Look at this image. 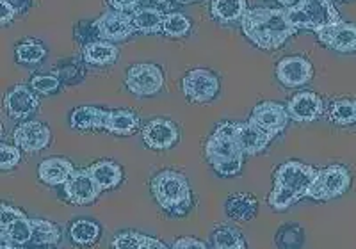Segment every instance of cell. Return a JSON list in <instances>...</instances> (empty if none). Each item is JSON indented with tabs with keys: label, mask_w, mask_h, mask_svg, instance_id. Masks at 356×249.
<instances>
[{
	"label": "cell",
	"mask_w": 356,
	"mask_h": 249,
	"mask_svg": "<svg viewBox=\"0 0 356 249\" xmlns=\"http://www.w3.org/2000/svg\"><path fill=\"white\" fill-rule=\"evenodd\" d=\"M241 25L244 36L262 50H276L284 47L285 41L296 33V29L287 20V9H248Z\"/></svg>",
	"instance_id": "1"
},
{
	"label": "cell",
	"mask_w": 356,
	"mask_h": 249,
	"mask_svg": "<svg viewBox=\"0 0 356 249\" xmlns=\"http://www.w3.org/2000/svg\"><path fill=\"white\" fill-rule=\"evenodd\" d=\"M319 169L300 161H289L280 166L273 177V191L267 203L273 210L284 212L289 207L307 196L312 182L316 180Z\"/></svg>",
	"instance_id": "2"
},
{
	"label": "cell",
	"mask_w": 356,
	"mask_h": 249,
	"mask_svg": "<svg viewBox=\"0 0 356 249\" xmlns=\"http://www.w3.org/2000/svg\"><path fill=\"white\" fill-rule=\"evenodd\" d=\"M205 159L221 177H235L241 173L244 152L235 136V123L225 121L218 124V129L207 139Z\"/></svg>",
	"instance_id": "3"
},
{
	"label": "cell",
	"mask_w": 356,
	"mask_h": 249,
	"mask_svg": "<svg viewBox=\"0 0 356 249\" xmlns=\"http://www.w3.org/2000/svg\"><path fill=\"white\" fill-rule=\"evenodd\" d=\"M152 193L159 207L170 216H186L193 203L187 178L173 169H164L152 180Z\"/></svg>",
	"instance_id": "4"
},
{
	"label": "cell",
	"mask_w": 356,
	"mask_h": 249,
	"mask_svg": "<svg viewBox=\"0 0 356 249\" xmlns=\"http://www.w3.org/2000/svg\"><path fill=\"white\" fill-rule=\"evenodd\" d=\"M287 20L296 31L307 29L319 33L323 29L337 24L340 17L332 0H300L287 8Z\"/></svg>",
	"instance_id": "5"
},
{
	"label": "cell",
	"mask_w": 356,
	"mask_h": 249,
	"mask_svg": "<svg viewBox=\"0 0 356 249\" xmlns=\"http://www.w3.org/2000/svg\"><path fill=\"white\" fill-rule=\"evenodd\" d=\"M349 185H351V175L344 166H328L317 171V177L312 182L307 198L316 201H330L342 196L349 189Z\"/></svg>",
	"instance_id": "6"
},
{
	"label": "cell",
	"mask_w": 356,
	"mask_h": 249,
	"mask_svg": "<svg viewBox=\"0 0 356 249\" xmlns=\"http://www.w3.org/2000/svg\"><path fill=\"white\" fill-rule=\"evenodd\" d=\"M127 89L136 97H152L157 95L164 86V73L157 65L141 63L130 66L125 79Z\"/></svg>",
	"instance_id": "7"
},
{
	"label": "cell",
	"mask_w": 356,
	"mask_h": 249,
	"mask_svg": "<svg viewBox=\"0 0 356 249\" xmlns=\"http://www.w3.org/2000/svg\"><path fill=\"white\" fill-rule=\"evenodd\" d=\"M182 91L189 102L207 104L216 98L219 91V79L205 68L191 70L182 81Z\"/></svg>",
	"instance_id": "8"
},
{
	"label": "cell",
	"mask_w": 356,
	"mask_h": 249,
	"mask_svg": "<svg viewBox=\"0 0 356 249\" xmlns=\"http://www.w3.org/2000/svg\"><path fill=\"white\" fill-rule=\"evenodd\" d=\"M178 139H180V130L168 118H155L148 121L143 129V143L146 148L155 150V152L173 148Z\"/></svg>",
	"instance_id": "9"
},
{
	"label": "cell",
	"mask_w": 356,
	"mask_h": 249,
	"mask_svg": "<svg viewBox=\"0 0 356 249\" xmlns=\"http://www.w3.org/2000/svg\"><path fill=\"white\" fill-rule=\"evenodd\" d=\"M98 38L104 41H122L127 40L136 31L132 25V15L125 11H107L98 20L93 22Z\"/></svg>",
	"instance_id": "10"
},
{
	"label": "cell",
	"mask_w": 356,
	"mask_h": 249,
	"mask_svg": "<svg viewBox=\"0 0 356 249\" xmlns=\"http://www.w3.org/2000/svg\"><path fill=\"white\" fill-rule=\"evenodd\" d=\"M50 139L52 132L41 121H25L13 132V141L25 153L41 152L50 145Z\"/></svg>",
	"instance_id": "11"
},
{
	"label": "cell",
	"mask_w": 356,
	"mask_h": 249,
	"mask_svg": "<svg viewBox=\"0 0 356 249\" xmlns=\"http://www.w3.org/2000/svg\"><path fill=\"white\" fill-rule=\"evenodd\" d=\"M100 193L102 189L89 175L88 169H75L65 184L66 200L73 205H89V203L97 201Z\"/></svg>",
	"instance_id": "12"
},
{
	"label": "cell",
	"mask_w": 356,
	"mask_h": 249,
	"mask_svg": "<svg viewBox=\"0 0 356 249\" xmlns=\"http://www.w3.org/2000/svg\"><path fill=\"white\" fill-rule=\"evenodd\" d=\"M289 120L291 118H289L287 107H284L282 104H276V102H262V104H259L253 109L250 118V121L259 124L260 129L266 130L273 137L278 136L280 132H284Z\"/></svg>",
	"instance_id": "13"
},
{
	"label": "cell",
	"mask_w": 356,
	"mask_h": 249,
	"mask_svg": "<svg viewBox=\"0 0 356 249\" xmlns=\"http://www.w3.org/2000/svg\"><path fill=\"white\" fill-rule=\"evenodd\" d=\"M312 75H314L312 63L301 56L284 57L276 65V79L285 88H300V86H305L307 82L312 81Z\"/></svg>",
	"instance_id": "14"
},
{
	"label": "cell",
	"mask_w": 356,
	"mask_h": 249,
	"mask_svg": "<svg viewBox=\"0 0 356 249\" xmlns=\"http://www.w3.org/2000/svg\"><path fill=\"white\" fill-rule=\"evenodd\" d=\"M321 43L340 54L356 52V25L339 20L317 33Z\"/></svg>",
	"instance_id": "15"
},
{
	"label": "cell",
	"mask_w": 356,
	"mask_h": 249,
	"mask_svg": "<svg viewBox=\"0 0 356 249\" xmlns=\"http://www.w3.org/2000/svg\"><path fill=\"white\" fill-rule=\"evenodd\" d=\"M36 91H31L27 86H15L9 89L4 97V109L9 118L13 120H25L33 113H36V109L40 107V100L36 97Z\"/></svg>",
	"instance_id": "16"
},
{
	"label": "cell",
	"mask_w": 356,
	"mask_h": 249,
	"mask_svg": "<svg viewBox=\"0 0 356 249\" xmlns=\"http://www.w3.org/2000/svg\"><path fill=\"white\" fill-rule=\"evenodd\" d=\"M287 113L292 121L312 123L323 114V100L319 95L312 91H301L289 100Z\"/></svg>",
	"instance_id": "17"
},
{
	"label": "cell",
	"mask_w": 356,
	"mask_h": 249,
	"mask_svg": "<svg viewBox=\"0 0 356 249\" xmlns=\"http://www.w3.org/2000/svg\"><path fill=\"white\" fill-rule=\"evenodd\" d=\"M235 136H237V141H239L244 155H257V153L264 152L273 141V136H269L266 130L260 129L259 124H255L253 121L235 123Z\"/></svg>",
	"instance_id": "18"
},
{
	"label": "cell",
	"mask_w": 356,
	"mask_h": 249,
	"mask_svg": "<svg viewBox=\"0 0 356 249\" xmlns=\"http://www.w3.org/2000/svg\"><path fill=\"white\" fill-rule=\"evenodd\" d=\"M109 111H104L93 105H82V107L73 109L70 114V124L73 130L81 132H97V130H106Z\"/></svg>",
	"instance_id": "19"
},
{
	"label": "cell",
	"mask_w": 356,
	"mask_h": 249,
	"mask_svg": "<svg viewBox=\"0 0 356 249\" xmlns=\"http://www.w3.org/2000/svg\"><path fill=\"white\" fill-rule=\"evenodd\" d=\"M73 171H75V168H73L72 162L63 157L44 159L38 166V177L47 185H65L73 175Z\"/></svg>",
	"instance_id": "20"
},
{
	"label": "cell",
	"mask_w": 356,
	"mask_h": 249,
	"mask_svg": "<svg viewBox=\"0 0 356 249\" xmlns=\"http://www.w3.org/2000/svg\"><path fill=\"white\" fill-rule=\"evenodd\" d=\"M259 203L255 196L250 193H237L230 194L225 201V212L234 221H250L257 216Z\"/></svg>",
	"instance_id": "21"
},
{
	"label": "cell",
	"mask_w": 356,
	"mask_h": 249,
	"mask_svg": "<svg viewBox=\"0 0 356 249\" xmlns=\"http://www.w3.org/2000/svg\"><path fill=\"white\" fill-rule=\"evenodd\" d=\"M88 171L102 191L114 189L123 180L122 166L116 164L114 161H98L89 166Z\"/></svg>",
	"instance_id": "22"
},
{
	"label": "cell",
	"mask_w": 356,
	"mask_h": 249,
	"mask_svg": "<svg viewBox=\"0 0 356 249\" xmlns=\"http://www.w3.org/2000/svg\"><path fill=\"white\" fill-rule=\"evenodd\" d=\"M139 124L141 121L138 114L129 109H116V111H109L106 130L114 136H132L139 129Z\"/></svg>",
	"instance_id": "23"
},
{
	"label": "cell",
	"mask_w": 356,
	"mask_h": 249,
	"mask_svg": "<svg viewBox=\"0 0 356 249\" xmlns=\"http://www.w3.org/2000/svg\"><path fill=\"white\" fill-rule=\"evenodd\" d=\"M118 47L111 41H91L82 50V57L88 65L109 66L118 59Z\"/></svg>",
	"instance_id": "24"
},
{
	"label": "cell",
	"mask_w": 356,
	"mask_h": 249,
	"mask_svg": "<svg viewBox=\"0 0 356 249\" xmlns=\"http://www.w3.org/2000/svg\"><path fill=\"white\" fill-rule=\"evenodd\" d=\"M164 13L154 8H141L132 13V25L138 33L155 34L162 33L164 25Z\"/></svg>",
	"instance_id": "25"
},
{
	"label": "cell",
	"mask_w": 356,
	"mask_h": 249,
	"mask_svg": "<svg viewBox=\"0 0 356 249\" xmlns=\"http://www.w3.org/2000/svg\"><path fill=\"white\" fill-rule=\"evenodd\" d=\"M212 17L222 24L243 20L248 11L246 0H212L211 4Z\"/></svg>",
	"instance_id": "26"
},
{
	"label": "cell",
	"mask_w": 356,
	"mask_h": 249,
	"mask_svg": "<svg viewBox=\"0 0 356 249\" xmlns=\"http://www.w3.org/2000/svg\"><path fill=\"white\" fill-rule=\"evenodd\" d=\"M68 235L75 246H93L100 239V226L91 219H77L70 225Z\"/></svg>",
	"instance_id": "27"
},
{
	"label": "cell",
	"mask_w": 356,
	"mask_h": 249,
	"mask_svg": "<svg viewBox=\"0 0 356 249\" xmlns=\"http://www.w3.org/2000/svg\"><path fill=\"white\" fill-rule=\"evenodd\" d=\"M0 232H2V246H24L33 241V219H29L27 216L20 217Z\"/></svg>",
	"instance_id": "28"
},
{
	"label": "cell",
	"mask_w": 356,
	"mask_h": 249,
	"mask_svg": "<svg viewBox=\"0 0 356 249\" xmlns=\"http://www.w3.org/2000/svg\"><path fill=\"white\" fill-rule=\"evenodd\" d=\"M61 239V230L47 219H33V244L52 246Z\"/></svg>",
	"instance_id": "29"
},
{
	"label": "cell",
	"mask_w": 356,
	"mask_h": 249,
	"mask_svg": "<svg viewBox=\"0 0 356 249\" xmlns=\"http://www.w3.org/2000/svg\"><path fill=\"white\" fill-rule=\"evenodd\" d=\"M328 118L335 124H355L356 123V102L349 98H342L330 105Z\"/></svg>",
	"instance_id": "30"
},
{
	"label": "cell",
	"mask_w": 356,
	"mask_h": 249,
	"mask_svg": "<svg viewBox=\"0 0 356 249\" xmlns=\"http://www.w3.org/2000/svg\"><path fill=\"white\" fill-rule=\"evenodd\" d=\"M212 244H214V249L246 248L239 230L232 228V226H221L219 230H216L212 235Z\"/></svg>",
	"instance_id": "31"
},
{
	"label": "cell",
	"mask_w": 356,
	"mask_h": 249,
	"mask_svg": "<svg viewBox=\"0 0 356 249\" xmlns=\"http://www.w3.org/2000/svg\"><path fill=\"white\" fill-rule=\"evenodd\" d=\"M47 56V49L40 41H24V43L17 45L15 49V57L22 65H36L43 57Z\"/></svg>",
	"instance_id": "32"
},
{
	"label": "cell",
	"mask_w": 356,
	"mask_h": 249,
	"mask_svg": "<svg viewBox=\"0 0 356 249\" xmlns=\"http://www.w3.org/2000/svg\"><path fill=\"white\" fill-rule=\"evenodd\" d=\"M191 31V20L182 13H168L164 17L162 33L168 38H184Z\"/></svg>",
	"instance_id": "33"
},
{
	"label": "cell",
	"mask_w": 356,
	"mask_h": 249,
	"mask_svg": "<svg viewBox=\"0 0 356 249\" xmlns=\"http://www.w3.org/2000/svg\"><path fill=\"white\" fill-rule=\"evenodd\" d=\"M22 161V150L17 145H8V143H0V169L9 171V169L17 168Z\"/></svg>",
	"instance_id": "34"
},
{
	"label": "cell",
	"mask_w": 356,
	"mask_h": 249,
	"mask_svg": "<svg viewBox=\"0 0 356 249\" xmlns=\"http://www.w3.org/2000/svg\"><path fill=\"white\" fill-rule=\"evenodd\" d=\"M59 86H61V81L56 75H34L31 79V88L38 95H52L59 89Z\"/></svg>",
	"instance_id": "35"
},
{
	"label": "cell",
	"mask_w": 356,
	"mask_h": 249,
	"mask_svg": "<svg viewBox=\"0 0 356 249\" xmlns=\"http://www.w3.org/2000/svg\"><path fill=\"white\" fill-rule=\"evenodd\" d=\"M294 239H303V230L296 225L285 226L276 233V246L280 249H292V246L294 249H300V246L294 244Z\"/></svg>",
	"instance_id": "36"
},
{
	"label": "cell",
	"mask_w": 356,
	"mask_h": 249,
	"mask_svg": "<svg viewBox=\"0 0 356 249\" xmlns=\"http://www.w3.org/2000/svg\"><path fill=\"white\" fill-rule=\"evenodd\" d=\"M143 239H145L143 233L132 232V230L118 233L113 241V249H141Z\"/></svg>",
	"instance_id": "37"
},
{
	"label": "cell",
	"mask_w": 356,
	"mask_h": 249,
	"mask_svg": "<svg viewBox=\"0 0 356 249\" xmlns=\"http://www.w3.org/2000/svg\"><path fill=\"white\" fill-rule=\"evenodd\" d=\"M20 217H25V214L20 209H15V207L2 203L0 205V230L8 228L11 223H15Z\"/></svg>",
	"instance_id": "38"
},
{
	"label": "cell",
	"mask_w": 356,
	"mask_h": 249,
	"mask_svg": "<svg viewBox=\"0 0 356 249\" xmlns=\"http://www.w3.org/2000/svg\"><path fill=\"white\" fill-rule=\"evenodd\" d=\"M171 249H209L207 248L205 242L198 241V239H193V237H182L175 241L173 248Z\"/></svg>",
	"instance_id": "39"
},
{
	"label": "cell",
	"mask_w": 356,
	"mask_h": 249,
	"mask_svg": "<svg viewBox=\"0 0 356 249\" xmlns=\"http://www.w3.org/2000/svg\"><path fill=\"white\" fill-rule=\"evenodd\" d=\"M15 15H17V11L13 9V6L9 4L8 0H0V24L2 25L11 24Z\"/></svg>",
	"instance_id": "40"
},
{
	"label": "cell",
	"mask_w": 356,
	"mask_h": 249,
	"mask_svg": "<svg viewBox=\"0 0 356 249\" xmlns=\"http://www.w3.org/2000/svg\"><path fill=\"white\" fill-rule=\"evenodd\" d=\"M111 4V8L116 9V11H130V9H134L136 6L141 2V0H107Z\"/></svg>",
	"instance_id": "41"
},
{
	"label": "cell",
	"mask_w": 356,
	"mask_h": 249,
	"mask_svg": "<svg viewBox=\"0 0 356 249\" xmlns=\"http://www.w3.org/2000/svg\"><path fill=\"white\" fill-rule=\"evenodd\" d=\"M141 249H168V248H166V244L159 241V239L148 237V235H145V239H143Z\"/></svg>",
	"instance_id": "42"
},
{
	"label": "cell",
	"mask_w": 356,
	"mask_h": 249,
	"mask_svg": "<svg viewBox=\"0 0 356 249\" xmlns=\"http://www.w3.org/2000/svg\"><path fill=\"white\" fill-rule=\"evenodd\" d=\"M8 2L17 13H27L31 4H33V0H8Z\"/></svg>",
	"instance_id": "43"
},
{
	"label": "cell",
	"mask_w": 356,
	"mask_h": 249,
	"mask_svg": "<svg viewBox=\"0 0 356 249\" xmlns=\"http://www.w3.org/2000/svg\"><path fill=\"white\" fill-rule=\"evenodd\" d=\"M280 4H284V6H289V8H291V6H294V0H278Z\"/></svg>",
	"instance_id": "44"
},
{
	"label": "cell",
	"mask_w": 356,
	"mask_h": 249,
	"mask_svg": "<svg viewBox=\"0 0 356 249\" xmlns=\"http://www.w3.org/2000/svg\"><path fill=\"white\" fill-rule=\"evenodd\" d=\"M2 249H24L22 246H11V244H4L2 246Z\"/></svg>",
	"instance_id": "45"
},
{
	"label": "cell",
	"mask_w": 356,
	"mask_h": 249,
	"mask_svg": "<svg viewBox=\"0 0 356 249\" xmlns=\"http://www.w3.org/2000/svg\"><path fill=\"white\" fill-rule=\"evenodd\" d=\"M182 2H200V0H182Z\"/></svg>",
	"instance_id": "46"
},
{
	"label": "cell",
	"mask_w": 356,
	"mask_h": 249,
	"mask_svg": "<svg viewBox=\"0 0 356 249\" xmlns=\"http://www.w3.org/2000/svg\"><path fill=\"white\" fill-rule=\"evenodd\" d=\"M237 249H246V248H237Z\"/></svg>",
	"instance_id": "47"
}]
</instances>
